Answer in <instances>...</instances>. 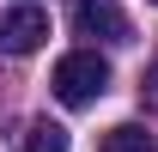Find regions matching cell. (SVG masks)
Instances as JSON below:
<instances>
[{
	"label": "cell",
	"instance_id": "6da1fadb",
	"mask_svg": "<svg viewBox=\"0 0 158 152\" xmlns=\"http://www.w3.org/2000/svg\"><path fill=\"white\" fill-rule=\"evenodd\" d=\"M55 97L67 103V110H85V103H98L103 91H110V61L98 55V49H73V55L55 61Z\"/></svg>",
	"mask_w": 158,
	"mask_h": 152
},
{
	"label": "cell",
	"instance_id": "7a4b0ae2",
	"mask_svg": "<svg viewBox=\"0 0 158 152\" xmlns=\"http://www.w3.org/2000/svg\"><path fill=\"white\" fill-rule=\"evenodd\" d=\"M43 43H49V12H43V6L0 12V55H37Z\"/></svg>",
	"mask_w": 158,
	"mask_h": 152
},
{
	"label": "cell",
	"instance_id": "3957f363",
	"mask_svg": "<svg viewBox=\"0 0 158 152\" xmlns=\"http://www.w3.org/2000/svg\"><path fill=\"white\" fill-rule=\"evenodd\" d=\"M73 31L98 43H128V12L116 0H73Z\"/></svg>",
	"mask_w": 158,
	"mask_h": 152
},
{
	"label": "cell",
	"instance_id": "277c9868",
	"mask_svg": "<svg viewBox=\"0 0 158 152\" xmlns=\"http://www.w3.org/2000/svg\"><path fill=\"white\" fill-rule=\"evenodd\" d=\"M98 152H152V134L140 122H116V128L98 140Z\"/></svg>",
	"mask_w": 158,
	"mask_h": 152
},
{
	"label": "cell",
	"instance_id": "5b68a950",
	"mask_svg": "<svg viewBox=\"0 0 158 152\" xmlns=\"http://www.w3.org/2000/svg\"><path fill=\"white\" fill-rule=\"evenodd\" d=\"M19 152H67V128L61 122H31L19 140Z\"/></svg>",
	"mask_w": 158,
	"mask_h": 152
},
{
	"label": "cell",
	"instance_id": "8992f818",
	"mask_svg": "<svg viewBox=\"0 0 158 152\" xmlns=\"http://www.w3.org/2000/svg\"><path fill=\"white\" fill-rule=\"evenodd\" d=\"M152 6H158V0H152Z\"/></svg>",
	"mask_w": 158,
	"mask_h": 152
}]
</instances>
